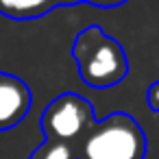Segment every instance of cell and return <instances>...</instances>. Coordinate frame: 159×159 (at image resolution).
<instances>
[{"instance_id":"cell-1","label":"cell","mask_w":159,"mask_h":159,"mask_svg":"<svg viewBox=\"0 0 159 159\" xmlns=\"http://www.w3.org/2000/svg\"><path fill=\"white\" fill-rule=\"evenodd\" d=\"M70 52L76 61L81 81L92 89L116 87L129 74V59L124 48L100 26H87L81 31Z\"/></svg>"},{"instance_id":"cell-2","label":"cell","mask_w":159,"mask_h":159,"mask_svg":"<svg viewBox=\"0 0 159 159\" xmlns=\"http://www.w3.org/2000/svg\"><path fill=\"white\" fill-rule=\"evenodd\" d=\"M146 148V135L137 120L124 111H116L87 126L76 159H144Z\"/></svg>"},{"instance_id":"cell-3","label":"cell","mask_w":159,"mask_h":159,"mask_svg":"<svg viewBox=\"0 0 159 159\" xmlns=\"http://www.w3.org/2000/svg\"><path fill=\"white\" fill-rule=\"evenodd\" d=\"M94 122V107L74 92L57 96L42 113V131L48 144H68L81 137Z\"/></svg>"},{"instance_id":"cell-4","label":"cell","mask_w":159,"mask_h":159,"mask_svg":"<svg viewBox=\"0 0 159 159\" xmlns=\"http://www.w3.org/2000/svg\"><path fill=\"white\" fill-rule=\"evenodd\" d=\"M33 94L29 85L13 74L0 70V131L18 126L31 111Z\"/></svg>"},{"instance_id":"cell-5","label":"cell","mask_w":159,"mask_h":159,"mask_svg":"<svg viewBox=\"0 0 159 159\" xmlns=\"http://www.w3.org/2000/svg\"><path fill=\"white\" fill-rule=\"evenodd\" d=\"M57 0H0V16L9 20H35L50 13Z\"/></svg>"},{"instance_id":"cell-6","label":"cell","mask_w":159,"mask_h":159,"mask_svg":"<svg viewBox=\"0 0 159 159\" xmlns=\"http://www.w3.org/2000/svg\"><path fill=\"white\" fill-rule=\"evenodd\" d=\"M37 157H42V159H74V152L68 144H50L46 148H39Z\"/></svg>"},{"instance_id":"cell-7","label":"cell","mask_w":159,"mask_h":159,"mask_svg":"<svg viewBox=\"0 0 159 159\" xmlns=\"http://www.w3.org/2000/svg\"><path fill=\"white\" fill-rule=\"evenodd\" d=\"M146 100H148V107H150L152 111H159V81H155V83L148 85Z\"/></svg>"},{"instance_id":"cell-8","label":"cell","mask_w":159,"mask_h":159,"mask_svg":"<svg viewBox=\"0 0 159 159\" xmlns=\"http://www.w3.org/2000/svg\"><path fill=\"white\" fill-rule=\"evenodd\" d=\"M83 2H89L94 7H102V9H111V7H120L126 0H83Z\"/></svg>"},{"instance_id":"cell-9","label":"cell","mask_w":159,"mask_h":159,"mask_svg":"<svg viewBox=\"0 0 159 159\" xmlns=\"http://www.w3.org/2000/svg\"><path fill=\"white\" fill-rule=\"evenodd\" d=\"M59 5H79V2H83V0H57Z\"/></svg>"}]
</instances>
